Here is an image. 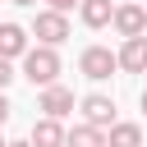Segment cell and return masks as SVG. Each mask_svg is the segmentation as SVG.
<instances>
[{
    "label": "cell",
    "instance_id": "cell-20",
    "mask_svg": "<svg viewBox=\"0 0 147 147\" xmlns=\"http://www.w3.org/2000/svg\"><path fill=\"white\" fill-rule=\"evenodd\" d=\"M119 5H124V0H119Z\"/></svg>",
    "mask_w": 147,
    "mask_h": 147
},
{
    "label": "cell",
    "instance_id": "cell-1",
    "mask_svg": "<svg viewBox=\"0 0 147 147\" xmlns=\"http://www.w3.org/2000/svg\"><path fill=\"white\" fill-rule=\"evenodd\" d=\"M60 69H64V64H60V51H51V46H32V51L23 55V78H28L32 87H41V92L60 83Z\"/></svg>",
    "mask_w": 147,
    "mask_h": 147
},
{
    "label": "cell",
    "instance_id": "cell-16",
    "mask_svg": "<svg viewBox=\"0 0 147 147\" xmlns=\"http://www.w3.org/2000/svg\"><path fill=\"white\" fill-rule=\"evenodd\" d=\"M138 106H142V115H147V87H142V96H138Z\"/></svg>",
    "mask_w": 147,
    "mask_h": 147
},
{
    "label": "cell",
    "instance_id": "cell-13",
    "mask_svg": "<svg viewBox=\"0 0 147 147\" xmlns=\"http://www.w3.org/2000/svg\"><path fill=\"white\" fill-rule=\"evenodd\" d=\"M14 78H23V74L14 69V60H0V92H5V87H9Z\"/></svg>",
    "mask_w": 147,
    "mask_h": 147
},
{
    "label": "cell",
    "instance_id": "cell-10",
    "mask_svg": "<svg viewBox=\"0 0 147 147\" xmlns=\"http://www.w3.org/2000/svg\"><path fill=\"white\" fill-rule=\"evenodd\" d=\"M119 69L124 74H147V37H133L119 46Z\"/></svg>",
    "mask_w": 147,
    "mask_h": 147
},
{
    "label": "cell",
    "instance_id": "cell-9",
    "mask_svg": "<svg viewBox=\"0 0 147 147\" xmlns=\"http://www.w3.org/2000/svg\"><path fill=\"white\" fill-rule=\"evenodd\" d=\"M115 9H119V5H110V0H83V5H78V18H83L87 28H110V23H115Z\"/></svg>",
    "mask_w": 147,
    "mask_h": 147
},
{
    "label": "cell",
    "instance_id": "cell-7",
    "mask_svg": "<svg viewBox=\"0 0 147 147\" xmlns=\"http://www.w3.org/2000/svg\"><path fill=\"white\" fill-rule=\"evenodd\" d=\"M32 28H23V23H0V60H23L28 51H32Z\"/></svg>",
    "mask_w": 147,
    "mask_h": 147
},
{
    "label": "cell",
    "instance_id": "cell-19",
    "mask_svg": "<svg viewBox=\"0 0 147 147\" xmlns=\"http://www.w3.org/2000/svg\"><path fill=\"white\" fill-rule=\"evenodd\" d=\"M0 147H9V142H5V133H0Z\"/></svg>",
    "mask_w": 147,
    "mask_h": 147
},
{
    "label": "cell",
    "instance_id": "cell-14",
    "mask_svg": "<svg viewBox=\"0 0 147 147\" xmlns=\"http://www.w3.org/2000/svg\"><path fill=\"white\" fill-rule=\"evenodd\" d=\"M83 0H46V9H55V14H69V9H78Z\"/></svg>",
    "mask_w": 147,
    "mask_h": 147
},
{
    "label": "cell",
    "instance_id": "cell-11",
    "mask_svg": "<svg viewBox=\"0 0 147 147\" xmlns=\"http://www.w3.org/2000/svg\"><path fill=\"white\" fill-rule=\"evenodd\" d=\"M106 142H110V147H147V142H142V124H133V119H119V124L106 133Z\"/></svg>",
    "mask_w": 147,
    "mask_h": 147
},
{
    "label": "cell",
    "instance_id": "cell-15",
    "mask_svg": "<svg viewBox=\"0 0 147 147\" xmlns=\"http://www.w3.org/2000/svg\"><path fill=\"white\" fill-rule=\"evenodd\" d=\"M9 110H14V106H9V96L0 92V129H5V119H9Z\"/></svg>",
    "mask_w": 147,
    "mask_h": 147
},
{
    "label": "cell",
    "instance_id": "cell-5",
    "mask_svg": "<svg viewBox=\"0 0 147 147\" xmlns=\"http://www.w3.org/2000/svg\"><path fill=\"white\" fill-rule=\"evenodd\" d=\"M124 41H133V37H147V9L138 5V0H124L119 9H115V23H110Z\"/></svg>",
    "mask_w": 147,
    "mask_h": 147
},
{
    "label": "cell",
    "instance_id": "cell-8",
    "mask_svg": "<svg viewBox=\"0 0 147 147\" xmlns=\"http://www.w3.org/2000/svg\"><path fill=\"white\" fill-rule=\"evenodd\" d=\"M28 142H32V147H69V129H64L60 119H46V115H41V119L32 124V133H28Z\"/></svg>",
    "mask_w": 147,
    "mask_h": 147
},
{
    "label": "cell",
    "instance_id": "cell-12",
    "mask_svg": "<svg viewBox=\"0 0 147 147\" xmlns=\"http://www.w3.org/2000/svg\"><path fill=\"white\" fill-rule=\"evenodd\" d=\"M69 147H110V142H106V129L74 124V129H69Z\"/></svg>",
    "mask_w": 147,
    "mask_h": 147
},
{
    "label": "cell",
    "instance_id": "cell-17",
    "mask_svg": "<svg viewBox=\"0 0 147 147\" xmlns=\"http://www.w3.org/2000/svg\"><path fill=\"white\" fill-rule=\"evenodd\" d=\"M9 5H37V0H9Z\"/></svg>",
    "mask_w": 147,
    "mask_h": 147
},
{
    "label": "cell",
    "instance_id": "cell-2",
    "mask_svg": "<svg viewBox=\"0 0 147 147\" xmlns=\"http://www.w3.org/2000/svg\"><path fill=\"white\" fill-rule=\"evenodd\" d=\"M69 14H55V9H37V18H32V37H37V46H51V51H60L64 41H69Z\"/></svg>",
    "mask_w": 147,
    "mask_h": 147
},
{
    "label": "cell",
    "instance_id": "cell-3",
    "mask_svg": "<svg viewBox=\"0 0 147 147\" xmlns=\"http://www.w3.org/2000/svg\"><path fill=\"white\" fill-rule=\"evenodd\" d=\"M115 69H119V51H110V46H83V55H78V74L83 78L106 83Z\"/></svg>",
    "mask_w": 147,
    "mask_h": 147
},
{
    "label": "cell",
    "instance_id": "cell-18",
    "mask_svg": "<svg viewBox=\"0 0 147 147\" xmlns=\"http://www.w3.org/2000/svg\"><path fill=\"white\" fill-rule=\"evenodd\" d=\"M9 147H32V142H28V138H23V142H9Z\"/></svg>",
    "mask_w": 147,
    "mask_h": 147
},
{
    "label": "cell",
    "instance_id": "cell-4",
    "mask_svg": "<svg viewBox=\"0 0 147 147\" xmlns=\"http://www.w3.org/2000/svg\"><path fill=\"white\" fill-rule=\"evenodd\" d=\"M78 110H83V124H92V129H115L119 119H115V96H106V92H87L83 101H78Z\"/></svg>",
    "mask_w": 147,
    "mask_h": 147
},
{
    "label": "cell",
    "instance_id": "cell-6",
    "mask_svg": "<svg viewBox=\"0 0 147 147\" xmlns=\"http://www.w3.org/2000/svg\"><path fill=\"white\" fill-rule=\"evenodd\" d=\"M74 92L64 87V83H55V87H46L41 96H37V110L46 115V119H64V115H74Z\"/></svg>",
    "mask_w": 147,
    "mask_h": 147
}]
</instances>
